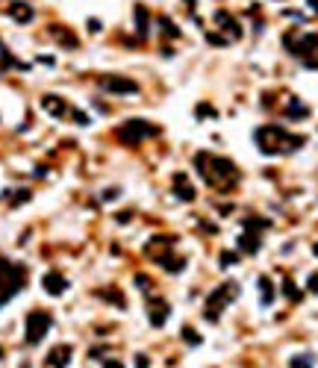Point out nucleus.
I'll return each mask as SVG.
<instances>
[{
	"label": "nucleus",
	"mask_w": 318,
	"mask_h": 368,
	"mask_svg": "<svg viewBox=\"0 0 318 368\" xmlns=\"http://www.w3.org/2000/svg\"><path fill=\"white\" fill-rule=\"evenodd\" d=\"M195 165H198L200 177L206 180L209 186H218L221 191H227V186L236 180V168L230 159H218L212 154H198L195 156Z\"/></svg>",
	"instance_id": "1"
},
{
	"label": "nucleus",
	"mask_w": 318,
	"mask_h": 368,
	"mask_svg": "<svg viewBox=\"0 0 318 368\" xmlns=\"http://www.w3.org/2000/svg\"><path fill=\"white\" fill-rule=\"evenodd\" d=\"M257 144L262 154H289V150H298L304 139L301 136H289L280 127H259L257 130Z\"/></svg>",
	"instance_id": "2"
},
{
	"label": "nucleus",
	"mask_w": 318,
	"mask_h": 368,
	"mask_svg": "<svg viewBox=\"0 0 318 368\" xmlns=\"http://www.w3.org/2000/svg\"><path fill=\"white\" fill-rule=\"evenodd\" d=\"M24 280H27L24 265H15V262H9V259H0V307L21 292Z\"/></svg>",
	"instance_id": "3"
},
{
	"label": "nucleus",
	"mask_w": 318,
	"mask_h": 368,
	"mask_svg": "<svg viewBox=\"0 0 318 368\" xmlns=\"http://www.w3.org/2000/svg\"><path fill=\"white\" fill-rule=\"evenodd\" d=\"M156 133H159V127H153V124H147V121H141V118H133L127 124H121L115 136H118V142H124V144H139L147 136H156Z\"/></svg>",
	"instance_id": "4"
},
{
	"label": "nucleus",
	"mask_w": 318,
	"mask_h": 368,
	"mask_svg": "<svg viewBox=\"0 0 318 368\" xmlns=\"http://www.w3.org/2000/svg\"><path fill=\"white\" fill-rule=\"evenodd\" d=\"M50 324H53L50 312H45V309H33V312L27 315V344H38L41 342V339L47 336V330H50Z\"/></svg>",
	"instance_id": "5"
},
{
	"label": "nucleus",
	"mask_w": 318,
	"mask_h": 368,
	"mask_svg": "<svg viewBox=\"0 0 318 368\" xmlns=\"http://www.w3.org/2000/svg\"><path fill=\"white\" fill-rule=\"evenodd\" d=\"M233 292H236V289H233L230 283H221V286H218V289H215V292H212L209 297H206L203 315H206L209 321H218V318H221V309L227 307V300L233 297Z\"/></svg>",
	"instance_id": "6"
},
{
	"label": "nucleus",
	"mask_w": 318,
	"mask_h": 368,
	"mask_svg": "<svg viewBox=\"0 0 318 368\" xmlns=\"http://www.w3.org/2000/svg\"><path fill=\"white\" fill-rule=\"evenodd\" d=\"M100 85H103L106 92H112V95H136L139 92L136 80H127V77H103Z\"/></svg>",
	"instance_id": "7"
},
{
	"label": "nucleus",
	"mask_w": 318,
	"mask_h": 368,
	"mask_svg": "<svg viewBox=\"0 0 318 368\" xmlns=\"http://www.w3.org/2000/svg\"><path fill=\"white\" fill-rule=\"evenodd\" d=\"M41 106H45L53 118H65V115L71 112L68 103H65L62 97H56V95H45V97H41Z\"/></svg>",
	"instance_id": "8"
},
{
	"label": "nucleus",
	"mask_w": 318,
	"mask_h": 368,
	"mask_svg": "<svg viewBox=\"0 0 318 368\" xmlns=\"http://www.w3.org/2000/svg\"><path fill=\"white\" fill-rule=\"evenodd\" d=\"M71 362V344H56L50 356H47V365L50 368H68Z\"/></svg>",
	"instance_id": "9"
},
{
	"label": "nucleus",
	"mask_w": 318,
	"mask_h": 368,
	"mask_svg": "<svg viewBox=\"0 0 318 368\" xmlns=\"http://www.w3.org/2000/svg\"><path fill=\"white\" fill-rule=\"evenodd\" d=\"M65 289H68V283H65V277H62V274H56V271L45 274V292H47V295H62Z\"/></svg>",
	"instance_id": "10"
},
{
	"label": "nucleus",
	"mask_w": 318,
	"mask_h": 368,
	"mask_svg": "<svg viewBox=\"0 0 318 368\" xmlns=\"http://www.w3.org/2000/svg\"><path fill=\"white\" fill-rule=\"evenodd\" d=\"M168 312H171V309H168L165 300H153L151 304V324L153 327H162L165 321H168Z\"/></svg>",
	"instance_id": "11"
},
{
	"label": "nucleus",
	"mask_w": 318,
	"mask_h": 368,
	"mask_svg": "<svg viewBox=\"0 0 318 368\" xmlns=\"http://www.w3.org/2000/svg\"><path fill=\"white\" fill-rule=\"evenodd\" d=\"M9 15L18 21V24H30V21H33V9H30L27 3H21V0H15V3L9 6Z\"/></svg>",
	"instance_id": "12"
},
{
	"label": "nucleus",
	"mask_w": 318,
	"mask_h": 368,
	"mask_svg": "<svg viewBox=\"0 0 318 368\" xmlns=\"http://www.w3.org/2000/svg\"><path fill=\"white\" fill-rule=\"evenodd\" d=\"M239 248L245 250V253H257L259 250V236L257 233H245V236H239Z\"/></svg>",
	"instance_id": "13"
},
{
	"label": "nucleus",
	"mask_w": 318,
	"mask_h": 368,
	"mask_svg": "<svg viewBox=\"0 0 318 368\" xmlns=\"http://www.w3.org/2000/svg\"><path fill=\"white\" fill-rule=\"evenodd\" d=\"M174 183H177V194H180V198H183V201H195V189H192V186H188L186 180H183V177H177Z\"/></svg>",
	"instance_id": "14"
},
{
	"label": "nucleus",
	"mask_w": 318,
	"mask_h": 368,
	"mask_svg": "<svg viewBox=\"0 0 318 368\" xmlns=\"http://www.w3.org/2000/svg\"><path fill=\"white\" fill-rule=\"evenodd\" d=\"M162 268H168V271H180L183 265H186V259H177V256H162V259H156Z\"/></svg>",
	"instance_id": "15"
},
{
	"label": "nucleus",
	"mask_w": 318,
	"mask_h": 368,
	"mask_svg": "<svg viewBox=\"0 0 318 368\" xmlns=\"http://www.w3.org/2000/svg\"><path fill=\"white\" fill-rule=\"evenodd\" d=\"M259 289H262V304L268 307V304H271V297H274V292H271V280H268V277H262V280H259Z\"/></svg>",
	"instance_id": "16"
},
{
	"label": "nucleus",
	"mask_w": 318,
	"mask_h": 368,
	"mask_svg": "<svg viewBox=\"0 0 318 368\" xmlns=\"http://www.w3.org/2000/svg\"><path fill=\"white\" fill-rule=\"evenodd\" d=\"M304 115H306V106H301L298 100H292V106H289V118H292V121H301Z\"/></svg>",
	"instance_id": "17"
},
{
	"label": "nucleus",
	"mask_w": 318,
	"mask_h": 368,
	"mask_svg": "<svg viewBox=\"0 0 318 368\" xmlns=\"http://www.w3.org/2000/svg\"><path fill=\"white\" fill-rule=\"evenodd\" d=\"M289 368H312V356H292Z\"/></svg>",
	"instance_id": "18"
},
{
	"label": "nucleus",
	"mask_w": 318,
	"mask_h": 368,
	"mask_svg": "<svg viewBox=\"0 0 318 368\" xmlns=\"http://www.w3.org/2000/svg\"><path fill=\"white\" fill-rule=\"evenodd\" d=\"M180 336H183V342H186V344H200V336L192 330V327H183V333H180Z\"/></svg>",
	"instance_id": "19"
},
{
	"label": "nucleus",
	"mask_w": 318,
	"mask_h": 368,
	"mask_svg": "<svg viewBox=\"0 0 318 368\" xmlns=\"http://www.w3.org/2000/svg\"><path fill=\"white\" fill-rule=\"evenodd\" d=\"M283 292H286V295L292 297V300H298V297H301V292H298V289H294V286L289 283V280H286V283H283Z\"/></svg>",
	"instance_id": "20"
},
{
	"label": "nucleus",
	"mask_w": 318,
	"mask_h": 368,
	"mask_svg": "<svg viewBox=\"0 0 318 368\" xmlns=\"http://www.w3.org/2000/svg\"><path fill=\"white\" fill-rule=\"evenodd\" d=\"M24 201H30V191L24 189V191H18L15 198H12V206H18V203H24Z\"/></svg>",
	"instance_id": "21"
},
{
	"label": "nucleus",
	"mask_w": 318,
	"mask_h": 368,
	"mask_svg": "<svg viewBox=\"0 0 318 368\" xmlns=\"http://www.w3.org/2000/svg\"><path fill=\"white\" fill-rule=\"evenodd\" d=\"M136 283H139V289H144V292H147V289H151V280H147V277H144V274H139V277H136Z\"/></svg>",
	"instance_id": "22"
},
{
	"label": "nucleus",
	"mask_w": 318,
	"mask_h": 368,
	"mask_svg": "<svg viewBox=\"0 0 318 368\" xmlns=\"http://www.w3.org/2000/svg\"><path fill=\"white\" fill-rule=\"evenodd\" d=\"M74 121H77V124H82V127H86V124H89V115H86V112H74Z\"/></svg>",
	"instance_id": "23"
},
{
	"label": "nucleus",
	"mask_w": 318,
	"mask_h": 368,
	"mask_svg": "<svg viewBox=\"0 0 318 368\" xmlns=\"http://www.w3.org/2000/svg\"><path fill=\"white\" fill-rule=\"evenodd\" d=\"M233 262H239L236 253H224V256H221V265H233Z\"/></svg>",
	"instance_id": "24"
},
{
	"label": "nucleus",
	"mask_w": 318,
	"mask_h": 368,
	"mask_svg": "<svg viewBox=\"0 0 318 368\" xmlns=\"http://www.w3.org/2000/svg\"><path fill=\"white\" fill-rule=\"evenodd\" d=\"M198 115H215V109H212V106H203V103H200V106H198Z\"/></svg>",
	"instance_id": "25"
},
{
	"label": "nucleus",
	"mask_w": 318,
	"mask_h": 368,
	"mask_svg": "<svg viewBox=\"0 0 318 368\" xmlns=\"http://www.w3.org/2000/svg\"><path fill=\"white\" fill-rule=\"evenodd\" d=\"M103 368H124V365H121L118 359H106V362H103Z\"/></svg>",
	"instance_id": "26"
},
{
	"label": "nucleus",
	"mask_w": 318,
	"mask_h": 368,
	"mask_svg": "<svg viewBox=\"0 0 318 368\" xmlns=\"http://www.w3.org/2000/svg\"><path fill=\"white\" fill-rule=\"evenodd\" d=\"M309 289H312V292H318V274H312V277H309Z\"/></svg>",
	"instance_id": "27"
},
{
	"label": "nucleus",
	"mask_w": 318,
	"mask_h": 368,
	"mask_svg": "<svg viewBox=\"0 0 318 368\" xmlns=\"http://www.w3.org/2000/svg\"><path fill=\"white\" fill-rule=\"evenodd\" d=\"M136 368H147V359H144V356H139V359H136Z\"/></svg>",
	"instance_id": "28"
},
{
	"label": "nucleus",
	"mask_w": 318,
	"mask_h": 368,
	"mask_svg": "<svg viewBox=\"0 0 318 368\" xmlns=\"http://www.w3.org/2000/svg\"><path fill=\"white\" fill-rule=\"evenodd\" d=\"M309 6H312V9H318V0H309Z\"/></svg>",
	"instance_id": "29"
}]
</instances>
